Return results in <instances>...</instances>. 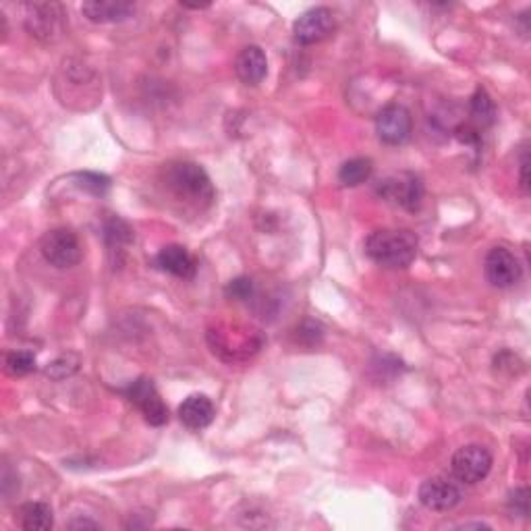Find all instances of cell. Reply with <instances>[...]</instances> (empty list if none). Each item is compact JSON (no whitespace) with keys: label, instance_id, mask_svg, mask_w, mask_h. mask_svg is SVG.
Segmentation results:
<instances>
[{"label":"cell","instance_id":"obj_18","mask_svg":"<svg viewBox=\"0 0 531 531\" xmlns=\"http://www.w3.org/2000/svg\"><path fill=\"white\" fill-rule=\"evenodd\" d=\"M471 119L478 127H490L497 119V106H494L492 98L488 96L486 90L478 88L476 94L471 98Z\"/></svg>","mask_w":531,"mask_h":531},{"label":"cell","instance_id":"obj_7","mask_svg":"<svg viewBox=\"0 0 531 531\" xmlns=\"http://www.w3.org/2000/svg\"><path fill=\"white\" fill-rule=\"evenodd\" d=\"M413 119L403 104H388L380 110L376 117V133L380 141L388 146H401L405 144L412 136Z\"/></svg>","mask_w":531,"mask_h":531},{"label":"cell","instance_id":"obj_8","mask_svg":"<svg viewBox=\"0 0 531 531\" xmlns=\"http://www.w3.org/2000/svg\"><path fill=\"white\" fill-rule=\"evenodd\" d=\"M335 13L326 6H314L301 13L293 24V35L299 44H318L335 32Z\"/></svg>","mask_w":531,"mask_h":531},{"label":"cell","instance_id":"obj_25","mask_svg":"<svg viewBox=\"0 0 531 531\" xmlns=\"http://www.w3.org/2000/svg\"><path fill=\"white\" fill-rule=\"evenodd\" d=\"M527 168H529V158H527V152L523 154L521 158V187L529 191V176H527Z\"/></svg>","mask_w":531,"mask_h":531},{"label":"cell","instance_id":"obj_22","mask_svg":"<svg viewBox=\"0 0 531 531\" xmlns=\"http://www.w3.org/2000/svg\"><path fill=\"white\" fill-rule=\"evenodd\" d=\"M508 508H511L515 515H521V517L529 515V490L527 488H517L515 492H511V497H508Z\"/></svg>","mask_w":531,"mask_h":531},{"label":"cell","instance_id":"obj_11","mask_svg":"<svg viewBox=\"0 0 531 531\" xmlns=\"http://www.w3.org/2000/svg\"><path fill=\"white\" fill-rule=\"evenodd\" d=\"M25 25L27 32L35 38L51 40L61 32V6L59 5H48V3H35L25 6Z\"/></svg>","mask_w":531,"mask_h":531},{"label":"cell","instance_id":"obj_20","mask_svg":"<svg viewBox=\"0 0 531 531\" xmlns=\"http://www.w3.org/2000/svg\"><path fill=\"white\" fill-rule=\"evenodd\" d=\"M106 241H109L110 245H125V243H131V229L127 226L120 218H110L109 223H106Z\"/></svg>","mask_w":531,"mask_h":531},{"label":"cell","instance_id":"obj_4","mask_svg":"<svg viewBox=\"0 0 531 531\" xmlns=\"http://www.w3.org/2000/svg\"><path fill=\"white\" fill-rule=\"evenodd\" d=\"M452 476L463 484H478V481L486 479L488 473L492 469V455L486 446L479 444H467L459 449L452 455Z\"/></svg>","mask_w":531,"mask_h":531},{"label":"cell","instance_id":"obj_23","mask_svg":"<svg viewBox=\"0 0 531 531\" xmlns=\"http://www.w3.org/2000/svg\"><path fill=\"white\" fill-rule=\"evenodd\" d=\"M80 187L81 189H88V191H91V194H96V195H100V194H104L106 189H109V179H106V176H102V175H96V173H83V175H80Z\"/></svg>","mask_w":531,"mask_h":531},{"label":"cell","instance_id":"obj_10","mask_svg":"<svg viewBox=\"0 0 531 531\" xmlns=\"http://www.w3.org/2000/svg\"><path fill=\"white\" fill-rule=\"evenodd\" d=\"M417 497H420L422 505L430 508V511L444 513L455 508L461 502V490H459V486L452 479L436 476L423 481Z\"/></svg>","mask_w":531,"mask_h":531},{"label":"cell","instance_id":"obj_19","mask_svg":"<svg viewBox=\"0 0 531 531\" xmlns=\"http://www.w3.org/2000/svg\"><path fill=\"white\" fill-rule=\"evenodd\" d=\"M5 370L11 376H27L35 370V356L30 351H13L5 357Z\"/></svg>","mask_w":531,"mask_h":531},{"label":"cell","instance_id":"obj_13","mask_svg":"<svg viewBox=\"0 0 531 531\" xmlns=\"http://www.w3.org/2000/svg\"><path fill=\"white\" fill-rule=\"evenodd\" d=\"M235 71L245 86H258L268 75V59L260 46H247L239 52Z\"/></svg>","mask_w":531,"mask_h":531},{"label":"cell","instance_id":"obj_6","mask_svg":"<svg viewBox=\"0 0 531 531\" xmlns=\"http://www.w3.org/2000/svg\"><path fill=\"white\" fill-rule=\"evenodd\" d=\"M127 399H129L133 405H136L144 420L150 423V426H165L168 422V407L162 401V396L156 391L154 382L150 378H139L133 382V384L127 388Z\"/></svg>","mask_w":531,"mask_h":531},{"label":"cell","instance_id":"obj_17","mask_svg":"<svg viewBox=\"0 0 531 531\" xmlns=\"http://www.w3.org/2000/svg\"><path fill=\"white\" fill-rule=\"evenodd\" d=\"M372 160L370 158H353L346 160L345 165L338 171V181L343 183L345 187H357L361 183H365L372 176Z\"/></svg>","mask_w":531,"mask_h":531},{"label":"cell","instance_id":"obj_16","mask_svg":"<svg viewBox=\"0 0 531 531\" xmlns=\"http://www.w3.org/2000/svg\"><path fill=\"white\" fill-rule=\"evenodd\" d=\"M19 526L27 531H48L54 526L52 508L46 502H27L19 508Z\"/></svg>","mask_w":531,"mask_h":531},{"label":"cell","instance_id":"obj_26","mask_svg":"<svg viewBox=\"0 0 531 531\" xmlns=\"http://www.w3.org/2000/svg\"><path fill=\"white\" fill-rule=\"evenodd\" d=\"M71 527H73V529H86V527L98 529L96 523H90V521H75V523H71Z\"/></svg>","mask_w":531,"mask_h":531},{"label":"cell","instance_id":"obj_24","mask_svg":"<svg viewBox=\"0 0 531 531\" xmlns=\"http://www.w3.org/2000/svg\"><path fill=\"white\" fill-rule=\"evenodd\" d=\"M229 293L235 297V299H250L253 293V285L250 279H237L229 285Z\"/></svg>","mask_w":531,"mask_h":531},{"label":"cell","instance_id":"obj_15","mask_svg":"<svg viewBox=\"0 0 531 531\" xmlns=\"http://www.w3.org/2000/svg\"><path fill=\"white\" fill-rule=\"evenodd\" d=\"M156 264H158L160 270L173 274L176 279H194L197 270L194 256L181 245L162 247L158 256H156Z\"/></svg>","mask_w":531,"mask_h":531},{"label":"cell","instance_id":"obj_21","mask_svg":"<svg viewBox=\"0 0 531 531\" xmlns=\"http://www.w3.org/2000/svg\"><path fill=\"white\" fill-rule=\"evenodd\" d=\"M77 365H80V359L73 357V356H65V357L52 361V364L48 365L46 374H48V376H52L56 370H61L59 374H56V380H62L65 376H71V374L77 370Z\"/></svg>","mask_w":531,"mask_h":531},{"label":"cell","instance_id":"obj_2","mask_svg":"<svg viewBox=\"0 0 531 531\" xmlns=\"http://www.w3.org/2000/svg\"><path fill=\"white\" fill-rule=\"evenodd\" d=\"M166 187L176 200L195 208H206L214 200V187L208 173L195 162H176L166 171Z\"/></svg>","mask_w":531,"mask_h":531},{"label":"cell","instance_id":"obj_12","mask_svg":"<svg viewBox=\"0 0 531 531\" xmlns=\"http://www.w3.org/2000/svg\"><path fill=\"white\" fill-rule=\"evenodd\" d=\"M136 6L125 0H90L81 5V13L91 24H120L129 19Z\"/></svg>","mask_w":531,"mask_h":531},{"label":"cell","instance_id":"obj_9","mask_svg":"<svg viewBox=\"0 0 531 531\" xmlns=\"http://www.w3.org/2000/svg\"><path fill=\"white\" fill-rule=\"evenodd\" d=\"M484 272L492 287L508 289L519 282L521 264L515 253L508 251L507 247H492L484 261Z\"/></svg>","mask_w":531,"mask_h":531},{"label":"cell","instance_id":"obj_27","mask_svg":"<svg viewBox=\"0 0 531 531\" xmlns=\"http://www.w3.org/2000/svg\"><path fill=\"white\" fill-rule=\"evenodd\" d=\"M469 527H478V529H488V526H484V523H465V526H461V529H469Z\"/></svg>","mask_w":531,"mask_h":531},{"label":"cell","instance_id":"obj_3","mask_svg":"<svg viewBox=\"0 0 531 531\" xmlns=\"http://www.w3.org/2000/svg\"><path fill=\"white\" fill-rule=\"evenodd\" d=\"M40 251L48 264L56 268H71L80 264L83 256L81 243L71 229H52L40 241Z\"/></svg>","mask_w":531,"mask_h":531},{"label":"cell","instance_id":"obj_1","mask_svg":"<svg viewBox=\"0 0 531 531\" xmlns=\"http://www.w3.org/2000/svg\"><path fill=\"white\" fill-rule=\"evenodd\" d=\"M420 241L412 231L380 229L365 239V253L384 268H409L417 258Z\"/></svg>","mask_w":531,"mask_h":531},{"label":"cell","instance_id":"obj_14","mask_svg":"<svg viewBox=\"0 0 531 531\" xmlns=\"http://www.w3.org/2000/svg\"><path fill=\"white\" fill-rule=\"evenodd\" d=\"M216 409L206 394H191L179 407V417L189 430L200 431L208 428L212 420H214Z\"/></svg>","mask_w":531,"mask_h":531},{"label":"cell","instance_id":"obj_5","mask_svg":"<svg viewBox=\"0 0 531 531\" xmlns=\"http://www.w3.org/2000/svg\"><path fill=\"white\" fill-rule=\"evenodd\" d=\"M378 194L405 210H417L423 200V183L413 173H399L380 181Z\"/></svg>","mask_w":531,"mask_h":531}]
</instances>
